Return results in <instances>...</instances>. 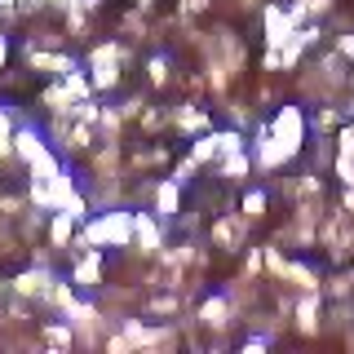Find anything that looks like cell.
I'll list each match as a JSON object with an SVG mask.
<instances>
[{"label": "cell", "mask_w": 354, "mask_h": 354, "mask_svg": "<svg viewBox=\"0 0 354 354\" xmlns=\"http://www.w3.org/2000/svg\"><path fill=\"white\" fill-rule=\"evenodd\" d=\"M129 235H133V217L129 213H106L84 230L80 243H129Z\"/></svg>", "instance_id": "obj_1"}, {"label": "cell", "mask_w": 354, "mask_h": 354, "mask_svg": "<svg viewBox=\"0 0 354 354\" xmlns=\"http://www.w3.org/2000/svg\"><path fill=\"white\" fill-rule=\"evenodd\" d=\"M49 270H27V274H18V279H14V288H18V292L22 297H44V292H49Z\"/></svg>", "instance_id": "obj_2"}, {"label": "cell", "mask_w": 354, "mask_h": 354, "mask_svg": "<svg viewBox=\"0 0 354 354\" xmlns=\"http://www.w3.org/2000/svg\"><path fill=\"white\" fill-rule=\"evenodd\" d=\"M133 235H138V243H142V252H155L160 248V226L147 217V213H138L133 217Z\"/></svg>", "instance_id": "obj_3"}, {"label": "cell", "mask_w": 354, "mask_h": 354, "mask_svg": "<svg viewBox=\"0 0 354 354\" xmlns=\"http://www.w3.org/2000/svg\"><path fill=\"white\" fill-rule=\"evenodd\" d=\"M199 319H204L208 328H221L230 319V301L226 297H213V301H204V310H199Z\"/></svg>", "instance_id": "obj_4"}, {"label": "cell", "mask_w": 354, "mask_h": 354, "mask_svg": "<svg viewBox=\"0 0 354 354\" xmlns=\"http://www.w3.org/2000/svg\"><path fill=\"white\" fill-rule=\"evenodd\" d=\"M177 186H182V182L173 177V182H164L160 191H155V213H160V217H173L177 213Z\"/></svg>", "instance_id": "obj_5"}, {"label": "cell", "mask_w": 354, "mask_h": 354, "mask_svg": "<svg viewBox=\"0 0 354 354\" xmlns=\"http://www.w3.org/2000/svg\"><path fill=\"white\" fill-rule=\"evenodd\" d=\"M297 324H301L306 332H315V328H319V297H315V292L301 297V306H297Z\"/></svg>", "instance_id": "obj_6"}, {"label": "cell", "mask_w": 354, "mask_h": 354, "mask_svg": "<svg viewBox=\"0 0 354 354\" xmlns=\"http://www.w3.org/2000/svg\"><path fill=\"white\" fill-rule=\"evenodd\" d=\"M71 226H75V217H71V213L62 208V213L53 217V226H49V239L58 243V248H66V239H71Z\"/></svg>", "instance_id": "obj_7"}, {"label": "cell", "mask_w": 354, "mask_h": 354, "mask_svg": "<svg viewBox=\"0 0 354 354\" xmlns=\"http://www.w3.org/2000/svg\"><path fill=\"white\" fill-rule=\"evenodd\" d=\"M248 173V155H239V151H230L226 160H221V177H230V182H239V177Z\"/></svg>", "instance_id": "obj_8"}, {"label": "cell", "mask_w": 354, "mask_h": 354, "mask_svg": "<svg viewBox=\"0 0 354 354\" xmlns=\"http://www.w3.org/2000/svg\"><path fill=\"white\" fill-rule=\"evenodd\" d=\"M97 270H102V261H97V257H84L80 266H75V283H80V288H93L97 283Z\"/></svg>", "instance_id": "obj_9"}, {"label": "cell", "mask_w": 354, "mask_h": 354, "mask_svg": "<svg viewBox=\"0 0 354 354\" xmlns=\"http://www.w3.org/2000/svg\"><path fill=\"white\" fill-rule=\"evenodd\" d=\"M261 208H266V195L261 191H252L248 199H243V213H248V217H261Z\"/></svg>", "instance_id": "obj_10"}, {"label": "cell", "mask_w": 354, "mask_h": 354, "mask_svg": "<svg viewBox=\"0 0 354 354\" xmlns=\"http://www.w3.org/2000/svg\"><path fill=\"white\" fill-rule=\"evenodd\" d=\"M169 80V62L164 58H151V84H164Z\"/></svg>", "instance_id": "obj_11"}, {"label": "cell", "mask_w": 354, "mask_h": 354, "mask_svg": "<svg viewBox=\"0 0 354 354\" xmlns=\"http://www.w3.org/2000/svg\"><path fill=\"white\" fill-rule=\"evenodd\" d=\"M337 120H341V111H337V106H328V111H319V115H315V124H319V129H332Z\"/></svg>", "instance_id": "obj_12"}, {"label": "cell", "mask_w": 354, "mask_h": 354, "mask_svg": "<svg viewBox=\"0 0 354 354\" xmlns=\"http://www.w3.org/2000/svg\"><path fill=\"white\" fill-rule=\"evenodd\" d=\"M44 337H49L53 346H66V341H71V332H66V328H49V332H44Z\"/></svg>", "instance_id": "obj_13"}, {"label": "cell", "mask_w": 354, "mask_h": 354, "mask_svg": "<svg viewBox=\"0 0 354 354\" xmlns=\"http://www.w3.org/2000/svg\"><path fill=\"white\" fill-rule=\"evenodd\" d=\"M306 5H310V14H328L332 0H306Z\"/></svg>", "instance_id": "obj_14"}, {"label": "cell", "mask_w": 354, "mask_h": 354, "mask_svg": "<svg viewBox=\"0 0 354 354\" xmlns=\"http://www.w3.org/2000/svg\"><path fill=\"white\" fill-rule=\"evenodd\" d=\"M341 53H350V58H354V36H341ZM350 84H354V71H350Z\"/></svg>", "instance_id": "obj_15"}, {"label": "cell", "mask_w": 354, "mask_h": 354, "mask_svg": "<svg viewBox=\"0 0 354 354\" xmlns=\"http://www.w3.org/2000/svg\"><path fill=\"white\" fill-rule=\"evenodd\" d=\"M243 5H252V0H243Z\"/></svg>", "instance_id": "obj_16"}]
</instances>
